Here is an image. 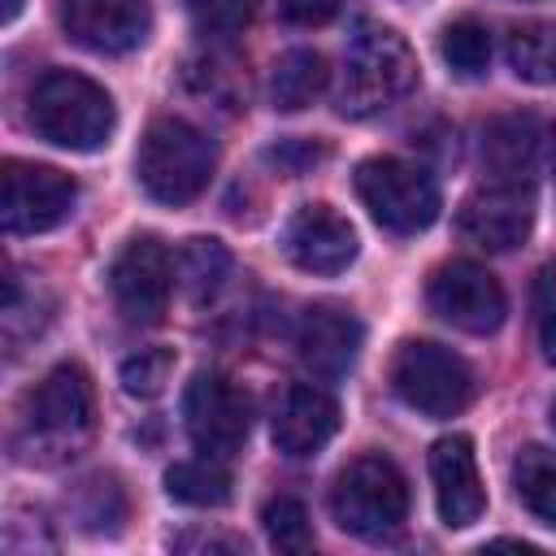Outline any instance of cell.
Wrapping results in <instances>:
<instances>
[{"mask_svg":"<svg viewBox=\"0 0 556 556\" xmlns=\"http://www.w3.org/2000/svg\"><path fill=\"white\" fill-rule=\"evenodd\" d=\"M439 52H443V61H447L452 74H460V78H482L486 65H491V30H486L482 22H473V17H460V22H452V26L443 30Z\"/></svg>","mask_w":556,"mask_h":556,"instance_id":"cell-23","label":"cell"},{"mask_svg":"<svg viewBox=\"0 0 556 556\" xmlns=\"http://www.w3.org/2000/svg\"><path fill=\"white\" fill-rule=\"evenodd\" d=\"M330 513L356 539H395L408 521V482L387 456H356L330 486Z\"/></svg>","mask_w":556,"mask_h":556,"instance_id":"cell-4","label":"cell"},{"mask_svg":"<svg viewBox=\"0 0 556 556\" xmlns=\"http://www.w3.org/2000/svg\"><path fill=\"white\" fill-rule=\"evenodd\" d=\"M187 9L204 35H239L252 17V0H187Z\"/></svg>","mask_w":556,"mask_h":556,"instance_id":"cell-27","label":"cell"},{"mask_svg":"<svg viewBox=\"0 0 556 556\" xmlns=\"http://www.w3.org/2000/svg\"><path fill=\"white\" fill-rule=\"evenodd\" d=\"M339 13V0H282V17L295 26H321Z\"/></svg>","mask_w":556,"mask_h":556,"instance_id":"cell-30","label":"cell"},{"mask_svg":"<svg viewBox=\"0 0 556 556\" xmlns=\"http://www.w3.org/2000/svg\"><path fill=\"white\" fill-rule=\"evenodd\" d=\"M426 300H430V308L447 326H456L465 334H491L504 321V291L473 261H447V265H439L430 274V282H426Z\"/></svg>","mask_w":556,"mask_h":556,"instance_id":"cell-11","label":"cell"},{"mask_svg":"<svg viewBox=\"0 0 556 556\" xmlns=\"http://www.w3.org/2000/svg\"><path fill=\"white\" fill-rule=\"evenodd\" d=\"M22 13V0H4V22H13Z\"/></svg>","mask_w":556,"mask_h":556,"instance_id":"cell-31","label":"cell"},{"mask_svg":"<svg viewBox=\"0 0 556 556\" xmlns=\"http://www.w3.org/2000/svg\"><path fill=\"white\" fill-rule=\"evenodd\" d=\"M391 387L421 417H456L473 400V369L443 343L408 339L391 361Z\"/></svg>","mask_w":556,"mask_h":556,"instance_id":"cell-6","label":"cell"},{"mask_svg":"<svg viewBox=\"0 0 556 556\" xmlns=\"http://www.w3.org/2000/svg\"><path fill=\"white\" fill-rule=\"evenodd\" d=\"M430 482H434V504H439L443 526L465 530L482 517L486 491H482V478H478L473 443L465 434H447L430 447Z\"/></svg>","mask_w":556,"mask_h":556,"instance_id":"cell-15","label":"cell"},{"mask_svg":"<svg viewBox=\"0 0 556 556\" xmlns=\"http://www.w3.org/2000/svg\"><path fill=\"white\" fill-rule=\"evenodd\" d=\"M282 252L304 274H343L356 261V230L330 204H300L282 230Z\"/></svg>","mask_w":556,"mask_h":556,"instance_id":"cell-14","label":"cell"},{"mask_svg":"<svg viewBox=\"0 0 556 556\" xmlns=\"http://www.w3.org/2000/svg\"><path fill=\"white\" fill-rule=\"evenodd\" d=\"M165 491L187 508H222L230 500V473L217 465V456L178 460L165 469Z\"/></svg>","mask_w":556,"mask_h":556,"instance_id":"cell-21","label":"cell"},{"mask_svg":"<svg viewBox=\"0 0 556 556\" xmlns=\"http://www.w3.org/2000/svg\"><path fill=\"white\" fill-rule=\"evenodd\" d=\"M339 430V404L313 387V382H291L274 408V447L282 456H313L317 447L330 443Z\"/></svg>","mask_w":556,"mask_h":556,"instance_id":"cell-17","label":"cell"},{"mask_svg":"<svg viewBox=\"0 0 556 556\" xmlns=\"http://www.w3.org/2000/svg\"><path fill=\"white\" fill-rule=\"evenodd\" d=\"M508 65L526 83H556V30L552 26H517L508 35Z\"/></svg>","mask_w":556,"mask_h":556,"instance_id":"cell-22","label":"cell"},{"mask_svg":"<svg viewBox=\"0 0 556 556\" xmlns=\"http://www.w3.org/2000/svg\"><path fill=\"white\" fill-rule=\"evenodd\" d=\"M413 83H417V56L408 39L395 35L391 26H365L343 56L334 109L343 117H374L391 109L400 96H408Z\"/></svg>","mask_w":556,"mask_h":556,"instance_id":"cell-2","label":"cell"},{"mask_svg":"<svg viewBox=\"0 0 556 556\" xmlns=\"http://www.w3.org/2000/svg\"><path fill=\"white\" fill-rule=\"evenodd\" d=\"M26 430L43 447H74L91 434V378L83 365H56L26 404Z\"/></svg>","mask_w":556,"mask_h":556,"instance_id":"cell-10","label":"cell"},{"mask_svg":"<svg viewBox=\"0 0 556 556\" xmlns=\"http://www.w3.org/2000/svg\"><path fill=\"white\" fill-rule=\"evenodd\" d=\"M261 521H265V534H269V543H274L278 552H308V547H313V526H308V513H304L300 500L274 495V500L265 504Z\"/></svg>","mask_w":556,"mask_h":556,"instance_id":"cell-25","label":"cell"},{"mask_svg":"<svg viewBox=\"0 0 556 556\" xmlns=\"http://www.w3.org/2000/svg\"><path fill=\"white\" fill-rule=\"evenodd\" d=\"M460 235L478 248H491V252H508L517 248L530 226H534V195L526 182H504V178H491L486 187H478L465 204H460V217H456Z\"/></svg>","mask_w":556,"mask_h":556,"instance_id":"cell-12","label":"cell"},{"mask_svg":"<svg viewBox=\"0 0 556 556\" xmlns=\"http://www.w3.org/2000/svg\"><path fill=\"white\" fill-rule=\"evenodd\" d=\"M26 122L39 139L70 148V152H96L113 135V100L100 83L74 70H48L30 96H26Z\"/></svg>","mask_w":556,"mask_h":556,"instance_id":"cell-1","label":"cell"},{"mask_svg":"<svg viewBox=\"0 0 556 556\" xmlns=\"http://www.w3.org/2000/svg\"><path fill=\"white\" fill-rule=\"evenodd\" d=\"M182 421L204 456H235L252 430V400L222 374H195L182 395Z\"/></svg>","mask_w":556,"mask_h":556,"instance_id":"cell-8","label":"cell"},{"mask_svg":"<svg viewBox=\"0 0 556 556\" xmlns=\"http://www.w3.org/2000/svg\"><path fill=\"white\" fill-rule=\"evenodd\" d=\"M552 426H556V404H552Z\"/></svg>","mask_w":556,"mask_h":556,"instance_id":"cell-32","label":"cell"},{"mask_svg":"<svg viewBox=\"0 0 556 556\" xmlns=\"http://www.w3.org/2000/svg\"><path fill=\"white\" fill-rule=\"evenodd\" d=\"M61 26L78 48L117 56L148 39L152 13L148 0H61Z\"/></svg>","mask_w":556,"mask_h":556,"instance_id":"cell-13","label":"cell"},{"mask_svg":"<svg viewBox=\"0 0 556 556\" xmlns=\"http://www.w3.org/2000/svg\"><path fill=\"white\" fill-rule=\"evenodd\" d=\"M265 156H269V165H278L282 174H304V169H313V165L326 156V148L313 143V139H282V143H274Z\"/></svg>","mask_w":556,"mask_h":556,"instance_id":"cell-29","label":"cell"},{"mask_svg":"<svg viewBox=\"0 0 556 556\" xmlns=\"http://www.w3.org/2000/svg\"><path fill=\"white\" fill-rule=\"evenodd\" d=\"M78 182L52 165L4 161L0 169V222L9 235H43L74 213Z\"/></svg>","mask_w":556,"mask_h":556,"instance_id":"cell-7","label":"cell"},{"mask_svg":"<svg viewBox=\"0 0 556 556\" xmlns=\"http://www.w3.org/2000/svg\"><path fill=\"white\" fill-rule=\"evenodd\" d=\"M513 486H517V500L543 521L556 530V452L530 443L517 452L513 460Z\"/></svg>","mask_w":556,"mask_h":556,"instance_id":"cell-20","label":"cell"},{"mask_svg":"<svg viewBox=\"0 0 556 556\" xmlns=\"http://www.w3.org/2000/svg\"><path fill=\"white\" fill-rule=\"evenodd\" d=\"M361 339H365L361 321L334 304H313L295 326V352H300L304 369L313 378H326V382L343 378L356 365Z\"/></svg>","mask_w":556,"mask_h":556,"instance_id":"cell-16","label":"cell"},{"mask_svg":"<svg viewBox=\"0 0 556 556\" xmlns=\"http://www.w3.org/2000/svg\"><path fill=\"white\" fill-rule=\"evenodd\" d=\"M174 374V352L169 348H139L135 356L122 361V391L126 395H139V400H152L165 391Z\"/></svg>","mask_w":556,"mask_h":556,"instance_id":"cell-26","label":"cell"},{"mask_svg":"<svg viewBox=\"0 0 556 556\" xmlns=\"http://www.w3.org/2000/svg\"><path fill=\"white\" fill-rule=\"evenodd\" d=\"M178 269H182L187 295L200 304V300H208V295L222 287V278L230 274V252H226L217 239H187V248H182V256H178Z\"/></svg>","mask_w":556,"mask_h":556,"instance_id":"cell-24","label":"cell"},{"mask_svg":"<svg viewBox=\"0 0 556 556\" xmlns=\"http://www.w3.org/2000/svg\"><path fill=\"white\" fill-rule=\"evenodd\" d=\"M543 122L530 117V113H508V117H495L486 130H482V165L491 169V178H504V182H521L539 152H543Z\"/></svg>","mask_w":556,"mask_h":556,"instance_id":"cell-18","label":"cell"},{"mask_svg":"<svg viewBox=\"0 0 556 556\" xmlns=\"http://www.w3.org/2000/svg\"><path fill=\"white\" fill-rule=\"evenodd\" d=\"M213 165H217L213 139L182 117H156L139 139V156H135L139 187L169 208L191 204L208 187Z\"/></svg>","mask_w":556,"mask_h":556,"instance_id":"cell-3","label":"cell"},{"mask_svg":"<svg viewBox=\"0 0 556 556\" xmlns=\"http://www.w3.org/2000/svg\"><path fill=\"white\" fill-rule=\"evenodd\" d=\"M356 195L369 208V217L391 235H417L439 217V187L426 169L395 161V156H369L356 165Z\"/></svg>","mask_w":556,"mask_h":556,"instance_id":"cell-5","label":"cell"},{"mask_svg":"<svg viewBox=\"0 0 556 556\" xmlns=\"http://www.w3.org/2000/svg\"><path fill=\"white\" fill-rule=\"evenodd\" d=\"M326 61L313 52V48H291L287 56L274 61V74H269V100L274 109L282 113H300L304 104H313L321 91H326Z\"/></svg>","mask_w":556,"mask_h":556,"instance_id":"cell-19","label":"cell"},{"mask_svg":"<svg viewBox=\"0 0 556 556\" xmlns=\"http://www.w3.org/2000/svg\"><path fill=\"white\" fill-rule=\"evenodd\" d=\"M534 330H539V348L543 356L556 365V269H539L534 278Z\"/></svg>","mask_w":556,"mask_h":556,"instance_id":"cell-28","label":"cell"},{"mask_svg":"<svg viewBox=\"0 0 556 556\" xmlns=\"http://www.w3.org/2000/svg\"><path fill=\"white\" fill-rule=\"evenodd\" d=\"M109 291H113L117 313L130 326L161 321L169 308V291H174V261H169L165 243L152 235L130 239L109 269Z\"/></svg>","mask_w":556,"mask_h":556,"instance_id":"cell-9","label":"cell"}]
</instances>
